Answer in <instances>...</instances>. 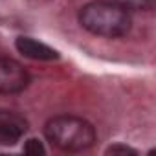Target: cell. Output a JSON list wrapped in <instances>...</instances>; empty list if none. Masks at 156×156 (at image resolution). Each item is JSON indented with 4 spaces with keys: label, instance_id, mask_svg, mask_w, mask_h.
Wrapping results in <instances>:
<instances>
[{
    "label": "cell",
    "instance_id": "6da1fadb",
    "mask_svg": "<svg viewBox=\"0 0 156 156\" xmlns=\"http://www.w3.org/2000/svg\"><path fill=\"white\" fill-rule=\"evenodd\" d=\"M79 24L98 37L118 39L129 33L130 15L114 0H92L79 11Z\"/></svg>",
    "mask_w": 156,
    "mask_h": 156
},
{
    "label": "cell",
    "instance_id": "7a4b0ae2",
    "mask_svg": "<svg viewBox=\"0 0 156 156\" xmlns=\"http://www.w3.org/2000/svg\"><path fill=\"white\" fill-rule=\"evenodd\" d=\"M46 140L66 152H81L96 143V129L90 121L79 116H55L44 125Z\"/></svg>",
    "mask_w": 156,
    "mask_h": 156
},
{
    "label": "cell",
    "instance_id": "3957f363",
    "mask_svg": "<svg viewBox=\"0 0 156 156\" xmlns=\"http://www.w3.org/2000/svg\"><path fill=\"white\" fill-rule=\"evenodd\" d=\"M28 85V70L11 57H0V94H20Z\"/></svg>",
    "mask_w": 156,
    "mask_h": 156
},
{
    "label": "cell",
    "instance_id": "277c9868",
    "mask_svg": "<svg viewBox=\"0 0 156 156\" xmlns=\"http://www.w3.org/2000/svg\"><path fill=\"white\" fill-rule=\"evenodd\" d=\"M28 132V121L24 116L0 108V145H15Z\"/></svg>",
    "mask_w": 156,
    "mask_h": 156
},
{
    "label": "cell",
    "instance_id": "5b68a950",
    "mask_svg": "<svg viewBox=\"0 0 156 156\" xmlns=\"http://www.w3.org/2000/svg\"><path fill=\"white\" fill-rule=\"evenodd\" d=\"M15 46L24 57L33 59V61H53L59 57V53L53 48H50L48 44L39 42L31 37H19L15 41Z\"/></svg>",
    "mask_w": 156,
    "mask_h": 156
},
{
    "label": "cell",
    "instance_id": "8992f818",
    "mask_svg": "<svg viewBox=\"0 0 156 156\" xmlns=\"http://www.w3.org/2000/svg\"><path fill=\"white\" fill-rule=\"evenodd\" d=\"M116 4H119L125 9H134V11H143V9H151L154 6V0H114Z\"/></svg>",
    "mask_w": 156,
    "mask_h": 156
},
{
    "label": "cell",
    "instance_id": "52a82bcc",
    "mask_svg": "<svg viewBox=\"0 0 156 156\" xmlns=\"http://www.w3.org/2000/svg\"><path fill=\"white\" fill-rule=\"evenodd\" d=\"M24 152H28V154H44L46 149L42 147V143L39 140H28L26 145H24Z\"/></svg>",
    "mask_w": 156,
    "mask_h": 156
},
{
    "label": "cell",
    "instance_id": "ba28073f",
    "mask_svg": "<svg viewBox=\"0 0 156 156\" xmlns=\"http://www.w3.org/2000/svg\"><path fill=\"white\" fill-rule=\"evenodd\" d=\"M107 154H136V151L129 145H121V143H116V145H110L107 149Z\"/></svg>",
    "mask_w": 156,
    "mask_h": 156
}]
</instances>
